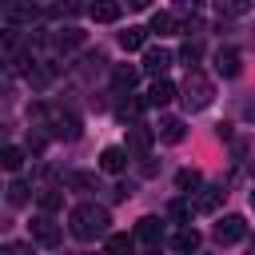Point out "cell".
Here are the masks:
<instances>
[{"mask_svg":"<svg viewBox=\"0 0 255 255\" xmlns=\"http://www.w3.org/2000/svg\"><path fill=\"white\" fill-rule=\"evenodd\" d=\"M199 56H203V48H199V44H195V40H187V44H183V48H179V60H183V64H187V72H191V68H195V60H199Z\"/></svg>","mask_w":255,"mask_h":255,"instance_id":"25","label":"cell"},{"mask_svg":"<svg viewBox=\"0 0 255 255\" xmlns=\"http://www.w3.org/2000/svg\"><path fill=\"white\" fill-rule=\"evenodd\" d=\"M215 72H219L223 80H235V76L243 72V56H239L235 48H219V52H215Z\"/></svg>","mask_w":255,"mask_h":255,"instance_id":"6","label":"cell"},{"mask_svg":"<svg viewBox=\"0 0 255 255\" xmlns=\"http://www.w3.org/2000/svg\"><path fill=\"white\" fill-rule=\"evenodd\" d=\"M151 32H159V36L175 32V16H171V12H155V16H151Z\"/></svg>","mask_w":255,"mask_h":255,"instance_id":"23","label":"cell"},{"mask_svg":"<svg viewBox=\"0 0 255 255\" xmlns=\"http://www.w3.org/2000/svg\"><path fill=\"white\" fill-rule=\"evenodd\" d=\"M52 135L60 139H80V120L72 112H52Z\"/></svg>","mask_w":255,"mask_h":255,"instance_id":"8","label":"cell"},{"mask_svg":"<svg viewBox=\"0 0 255 255\" xmlns=\"http://www.w3.org/2000/svg\"><path fill=\"white\" fill-rule=\"evenodd\" d=\"M163 143H183V135H187V128H183V120H159V131H155Z\"/></svg>","mask_w":255,"mask_h":255,"instance_id":"17","label":"cell"},{"mask_svg":"<svg viewBox=\"0 0 255 255\" xmlns=\"http://www.w3.org/2000/svg\"><path fill=\"white\" fill-rule=\"evenodd\" d=\"M4 255H36V251H32V243H8Z\"/></svg>","mask_w":255,"mask_h":255,"instance_id":"28","label":"cell"},{"mask_svg":"<svg viewBox=\"0 0 255 255\" xmlns=\"http://www.w3.org/2000/svg\"><path fill=\"white\" fill-rule=\"evenodd\" d=\"M199 183H203V175H199L195 167H183V171L175 175V187H179V191H195Z\"/></svg>","mask_w":255,"mask_h":255,"instance_id":"22","label":"cell"},{"mask_svg":"<svg viewBox=\"0 0 255 255\" xmlns=\"http://www.w3.org/2000/svg\"><path fill=\"white\" fill-rule=\"evenodd\" d=\"M251 203H255V191H251Z\"/></svg>","mask_w":255,"mask_h":255,"instance_id":"31","label":"cell"},{"mask_svg":"<svg viewBox=\"0 0 255 255\" xmlns=\"http://www.w3.org/2000/svg\"><path fill=\"white\" fill-rule=\"evenodd\" d=\"M143 104H147V100H135V96H124V100L116 104V120H124L128 128H131V124H139V112H143Z\"/></svg>","mask_w":255,"mask_h":255,"instance_id":"11","label":"cell"},{"mask_svg":"<svg viewBox=\"0 0 255 255\" xmlns=\"http://www.w3.org/2000/svg\"><path fill=\"white\" fill-rule=\"evenodd\" d=\"M175 96H179V88H175L171 80H155L151 92H147V104H151V108H163V104H171Z\"/></svg>","mask_w":255,"mask_h":255,"instance_id":"10","label":"cell"},{"mask_svg":"<svg viewBox=\"0 0 255 255\" xmlns=\"http://www.w3.org/2000/svg\"><path fill=\"white\" fill-rule=\"evenodd\" d=\"M171 247H175L179 255H195V251H199V231H195V227H179V231L171 235Z\"/></svg>","mask_w":255,"mask_h":255,"instance_id":"12","label":"cell"},{"mask_svg":"<svg viewBox=\"0 0 255 255\" xmlns=\"http://www.w3.org/2000/svg\"><path fill=\"white\" fill-rule=\"evenodd\" d=\"M223 195H227V191H223V187H203V191H199V195H195V203H191V207H195V211H203V215H207V211H215V207H219V203H223Z\"/></svg>","mask_w":255,"mask_h":255,"instance_id":"16","label":"cell"},{"mask_svg":"<svg viewBox=\"0 0 255 255\" xmlns=\"http://www.w3.org/2000/svg\"><path fill=\"white\" fill-rule=\"evenodd\" d=\"M40 16V8H32V4H12V8H4V20L8 24H32Z\"/></svg>","mask_w":255,"mask_h":255,"instance_id":"18","label":"cell"},{"mask_svg":"<svg viewBox=\"0 0 255 255\" xmlns=\"http://www.w3.org/2000/svg\"><path fill=\"white\" fill-rule=\"evenodd\" d=\"M191 211H195V207H191L187 199H175V203H171V215H175V219H191Z\"/></svg>","mask_w":255,"mask_h":255,"instance_id":"27","label":"cell"},{"mask_svg":"<svg viewBox=\"0 0 255 255\" xmlns=\"http://www.w3.org/2000/svg\"><path fill=\"white\" fill-rule=\"evenodd\" d=\"M108 255H131V239L128 235H108Z\"/></svg>","mask_w":255,"mask_h":255,"instance_id":"26","label":"cell"},{"mask_svg":"<svg viewBox=\"0 0 255 255\" xmlns=\"http://www.w3.org/2000/svg\"><path fill=\"white\" fill-rule=\"evenodd\" d=\"M108 223H112V215H108V207H100V203H76L72 215H68V231H72L80 243L108 239V235H112Z\"/></svg>","mask_w":255,"mask_h":255,"instance_id":"1","label":"cell"},{"mask_svg":"<svg viewBox=\"0 0 255 255\" xmlns=\"http://www.w3.org/2000/svg\"><path fill=\"white\" fill-rule=\"evenodd\" d=\"M159 235H163V223H159L155 215H143V219L135 223V239H139V243H159Z\"/></svg>","mask_w":255,"mask_h":255,"instance_id":"15","label":"cell"},{"mask_svg":"<svg viewBox=\"0 0 255 255\" xmlns=\"http://www.w3.org/2000/svg\"><path fill=\"white\" fill-rule=\"evenodd\" d=\"M0 163H4V171H20V167H24V147H12V143H8V147L0 151Z\"/></svg>","mask_w":255,"mask_h":255,"instance_id":"20","label":"cell"},{"mask_svg":"<svg viewBox=\"0 0 255 255\" xmlns=\"http://www.w3.org/2000/svg\"><path fill=\"white\" fill-rule=\"evenodd\" d=\"M36 199H40V207H44V215H52V211H60V207H64V195H60L56 187H44V191H40Z\"/></svg>","mask_w":255,"mask_h":255,"instance_id":"21","label":"cell"},{"mask_svg":"<svg viewBox=\"0 0 255 255\" xmlns=\"http://www.w3.org/2000/svg\"><path fill=\"white\" fill-rule=\"evenodd\" d=\"M88 16H92L96 24H116V20L124 16V8H120V4H112V0H100V4H92V8H88Z\"/></svg>","mask_w":255,"mask_h":255,"instance_id":"13","label":"cell"},{"mask_svg":"<svg viewBox=\"0 0 255 255\" xmlns=\"http://www.w3.org/2000/svg\"><path fill=\"white\" fill-rule=\"evenodd\" d=\"M32 239H36L40 247H60L64 227H60L52 215H36V219H32Z\"/></svg>","mask_w":255,"mask_h":255,"instance_id":"4","label":"cell"},{"mask_svg":"<svg viewBox=\"0 0 255 255\" xmlns=\"http://www.w3.org/2000/svg\"><path fill=\"white\" fill-rule=\"evenodd\" d=\"M8 203H12V207H24V203H28V183L12 179V183H8Z\"/></svg>","mask_w":255,"mask_h":255,"instance_id":"24","label":"cell"},{"mask_svg":"<svg viewBox=\"0 0 255 255\" xmlns=\"http://www.w3.org/2000/svg\"><path fill=\"white\" fill-rule=\"evenodd\" d=\"M251 175H255V159H251Z\"/></svg>","mask_w":255,"mask_h":255,"instance_id":"30","label":"cell"},{"mask_svg":"<svg viewBox=\"0 0 255 255\" xmlns=\"http://www.w3.org/2000/svg\"><path fill=\"white\" fill-rule=\"evenodd\" d=\"M147 32H151V28H128V32H120V48H124V52H139V48L147 44Z\"/></svg>","mask_w":255,"mask_h":255,"instance_id":"19","label":"cell"},{"mask_svg":"<svg viewBox=\"0 0 255 255\" xmlns=\"http://www.w3.org/2000/svg\"><path fill=\"white\" fill-rule=\"evenodd\" d=\"M124 167H128V147H116V143H112V147H104V151H100V171L120 175Z\"/></svg>","mask_w":255,"mask_h":255,"instance_id":"9","label":"cell"},{"mask_svg":"<svg viewBox=\"0 0 255 255\" xmlns=\"http://www.w3.org/2000/svg\"><path fill=\"white\" fill-rule=\"evenodd\" d=\"M211 235H215V243L231 247V243H239V239L247 235V219H243V215H223V219L211 227Z\"/></svg>","mask_w":255,"mask_h":255,"instance_id":"3","label":"cell"},{"mask_svg":"<svg viewBox=\"0 0 255 255\" xmlns=\"http://www.w3.org/2000/svg\"><path fill=\"white\" fill-rule=\"evenodd\" d=\"M179 96H183V108H187V112H203V108H211V100H215V84H211L199 68H191L187 80H183V88H179Z\"/></svg>","mask_w":255,"mask_h":255,"instance_id":"2","label":"cell"},{"mask_svg":"<svg viewBox=\"0 0 255 255\" xmlns=\"http://www.w3.org/2000/svg\"><path fill=\"white\" fill-rule=\"evenodd\" d=\"M135 80H139V68H135V64H116V68H112V84H116L120 92H131Z\"/></svg>","mask_w":255,"mask_h":255,"instance_id":"14","label":"cell"},{"mask_svg":"<svg viewBox=\"0 0 255 255\" xmlns=\"http://www.w3.org/2000/svg\"><path fill=\"white\" fill-rule=\"evenodd\" d=\"M131 191H135V187H131V183H116V187H112V199H128V195H131Z\"/></svg>","mask_w":255,"mask_h":255,"instance_id":"29","label":"cell"},{"mask_svg":"<svg viewBox=\"0 0 255 255\" xmlns=\"http://www.w3.org/2000/svg\"><path fill=\"white\" fill-rule=\"evenodd\" d=\"M171 60H175V56H171L167 48H147V52H143V72L155 76V80H163V72L171 68Z\"/></svg>","mask_w":255,"mask_h":255,"instance_id":"5","label":"cell"},{"mask_svg":"<svg viewBox=\"0 0 255 255\" xmlns=\"http://www.w3.org/2000/svg\"><path fill=\"white\" fill-rule=\"evenodd\" d=\"M151 143H155V131H151L147 124H131V128H128V143H124L128 151H135V155H143V151H147Z\"/></svg>","mask_w":255,"mask_h":255,"instance_id":"7","label":"cell"}]
</instances>
